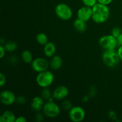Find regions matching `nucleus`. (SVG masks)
Returning <instances> with one entry per match:
<instances>
[{
	"label": "nucleus",
	"instance_id": "1",
	"mask_svg": "<svg viewBox=\"0 0 122 122\" xmlns=\"http://www.w3.org/2000/svg\"><path fill=\"white\" fill-rule=\"evenodd\" d=\"M92 19L97 23H103L107 21L110 17V11L108 6L99 2L92 7Z\"/></svg>",
	"mask_w": 122,
	"mask_h": 122
},
{
	"label": "nucleus",
	"instance_id": "2",
	"mask_svg": "<svg viewBox=\"0 0 122 122\" xmlns=\"http://www.w3.org/2000/svg\"><path fill=\"white\" fill-rule=\"evenodd\" d=\"M102 60L104 64L110 68L116 66L120 60L117 51L115 49L104 50L102 55Z\"/></svg>",
	"mask_w": 122,
	"mask_h": 122
},
{
	"label": "nucleus",
	"instance_id": "3",
	"mask_svg": "<svg viewBox=\"0 0 122 122\" xmlns=\"http://www.w3.org/2000/svg\"><path fill=\"white\" fill-rule=\"evenodd\" d=\"M54 76L51 71L46 70L42 72L38 73L36 77L37 84L41 88H48L53 83Z\"/></svg>",
	"mask_w": 122,
	"mask_h": 122
},
{
	"label": "nucleus",
	"instance_id": "4",
	"mask_svg": "<svg viewBox=\"0 0 122 122\" xmlns=\"http://www.w3.org/2000/svg\"><path fill=\"white\" fill-rule=\"evenodd\" d=\"M43 112L46 117L50 118H56L60 114L61 109L59 106L52 101V100L48 101L44 104Z\"/></svg>",
	"mask_w": 122,
	"mask_h": 122
},
{
	"label": "nucleus",
	"instance_id": "5",
	"mask_svg": "<svg viewBox=\"0 0 122 122\" xmlns=\"http://www.w3.org/2000/svg\"><path fill=\"white\" fill-rule=\"evenodd\" d=\"M99 45L104 50H114L118 45L117 38L110 35L102 36L99 39Z\"/></svg>",
	"mask_w": 122,
	"mask_h": 122
},
{
	"label": "nucleus",
	"instance_id": "6",
	"mask_svg": "<svg viewBox=\"0 0 122 122\" xmlns=\"http://www.w3.org/2000/svg\"><path fill=\"white\" fill-rule=\"evenodd\" d=\"M56 14L63 20H69L72 17L73 11L71 8L64 3H60L55 8Z\"/></svg>",
	"mask_w": 122,
	"mask_h": 122
},
{
	"label": "nucleus",
	"instance_id": "7",
	"mask_svg": "<svg viewBox=\"0 0 122 122\" xmlns=\"http://www.w3.org/2000/svg\"><path fill=\"white\" fill-rule=\"evenodd\" d=\"M86 113L85 110L80 106H75L69 110V117L73 122H81L84 120Z\"/></svg>",
	"mask_w": 122,
	"mask_h": 122
},
{
	"label": "nucleus",
	"instance_id": "8",
	"mask_svg": "<svg viewBox=\"0 0 122 122\" xmlns=\"http://www.w3.org/2000/svg\"><path fill=\"white\" fill-rule=\"evenodd\" d=\"M32 69L37 73L46 71L50 67V62L46 58L38 57L35 58L31 63Z\"/></svg>",
	"mask_w": 122,
	"mask_h": 122
},
{
	"label": "nucleus",
	"instance_id": "9",
	"mask_svg": "<svg viewBox=\"0 0 122 122\" xmlns=\"http://www.w3.org/2000/svg\"><path fill=\"white\" fill-rule=\"evenodd\" d=\"M16 97L14 93L9 90H4L1 92L0 101L5 106H11L15 102Z\"/></svg>",
	"mask_w": 122,
	"mask_h": 122
},
{
	"label": "nucleus",
	"instance_id": "10",
	"mask_svg": "<svg viewBox=\"0 0 122 122\" xmlns=\"http://www.w3.org/2000/svg\"><path fill=\"white\" fill-rule=\"evenodd\" d=\"M69 89L66 86L61 85L57 87L52 92V98L56 100H63L69 95Z\"/></svg>",
	"mask_w": 122,
	"mask_h": 122
},
{
	"label": "nucleus",
	"instance_id": "11",
	"mask_svg": "<svg viewBox=\"0 0 122 122\" xmlns=\"http://www.w3.org/2000/svg\"><path fill=\"white\" fill-rule=\"evenodd\" d=\"M77 15L79 19L88 21L92 17V8L84 5L78 10Z\"/></svg>",
	"mask_w": 122,
	"mask_h": 122
},
{
	"label": "nucleus",
	"instance_id": "12",
	"mask_svg": "<svg viewBox=\"0 0 122 122\" xmlns=\"http://www.w3.org/2000/svg\"><path fill=\"white\" fill-rule=\"evenodd\" d=\"M44 100L41 97H35L31 101L30 106L32 109L36 112H39L43 109Z\"/></svg>",
	"mask_w": 122,
	"mask_h": 122
},
{
	"label": "nucleus",
	"instance_id": "13",
	"mask_svg": "<svg viewBox=\"0 0 122 122\" xmlns=\"http://www.w3.org/2000/svg\"><path fill=\"white\" fill-rule=\"evenodd\" d=\"M63 65V60L60 56L54 55L51 57L50 61V67L54 70H57L60 69Z\"/></svg>",
	"mask_w": 122,
	"mask_h": 122
},
{
	"label": "nucleus",
	"instance_id": "14",
	"mask_svg": "<svg viewBox=\"0 0 122 122\" xmlns=\"http://www.w3.org/2000/svg\"><path fill=\"white\" fill-rule=\"evenodd\" d=\"M17 117L13 112L5 110L0 116V122H15Z\"/></svg>",
	"mask_w": 122,
	"mask_h": 122
},
{
	"label": "nucleus",
	"instance_id": "15",
	"mask_svg": "<svg viewBox=\"0 0 122 122\" xmlns=\"http://www.w3.org/2000/svg\"><path fill=\"white\" fill-rule=\"evenodd\" d=\"M56 46L54 43L51 42H48L46 44L44 45V54L47 57L51 58L56 54Z\"/></svg>",
	"mask_w": 122,
	"mask_h": 122
},
{
	"label": "nucleus",
	"instance_id": "16",
	"mask_svg": "<svg viewBox=\"0 0 122 122\" xmlns=\"http://www.w3.org/2000/svg\"><path fill=\"white\" fill-rule=\"evenodd\" d=\"M73 26L76 31L80 32V33H83L86 30V21H83V20L77 18L74 21Z\"/></svg>",
	"mask_w": 122,
	"mask_h": 122
},
{
	"label": "nucleus",
	"instance_id": "17",
	"mask_svg": "<svg viewBox=\"0 0 122 122\" xmlns=\"http://www.w3.org/2000/svg\"><path fill=\"white\" fill-rule=\"evenodd\" d=\"M21 58L22 60L26 63H31L33 60V56L31 52L29 50H24L21 52Z\"/></svg>",
	"mask_w": 122,
	"mask_h": 122
},
{
	"label": "nucleus",
	"instance_id": "18",
	"mask_svg": "<svg viewBox=\"0 0 122 122\" xmlns=\"http://www.w3.org/2000/svg\"><path fill=\"white\" fill-rule=\"evenodd\" d=\"M36 40L39 44L45 45L48 42V38L47 35L44 33H39L36 36Z\"/></svg>",
	"mask_w": 122,
	"mask_h": 122
},
{
	"label": "nucleus",
	"instance_id": "19",
	"mask_svg": "<svg viewBox=\"0 0 122 122\" xmlns=\"http://www.w3.org/2000/svg\"><path fill=\"white\" fill-rule=\"evenodd\" d=\"M4 46L7 52H13L17 48V44L14 41H8L4 44Z\"/></svg>",
	"mask_w": 122,
	"mask_h": 122
},
{
	"label": "nucleus",
	"instance_id": "20",
	"mask_svg": "<svg viewBox=\"0 0 122 122\" xmlns=\"http://www.w3.org/2000/svg\"><path fill=\"white\" fill-rule=\"evenodd\" d=\"M41 97L44 100H46V101H49V100L53 98H52V93L51 92L50 90L48 88H43L41 91Z\"/></svg>",
	"mask_w": 122,
	"mask_h": 122
},
{
	"label": "nucleus",
	"instance_id": "21",
	"mask_svg": "<svg viewBox=\"0 0 122 122\" xmlns=\"http://www.w3.org/2000/svg\"><path fill=\"white\" fill-rule=\"evenodd\" d=\"M61 108L64 110H70L72 108V104L71 102L69 100H64L62 102Z\"/></svg>",
	"mask_w": 122,
	"mask_h": 122
},
{
	"label": "nucleus",
	"instance_id": "22",
	"mask_svg": "<svg viewBox=\"0 0 122 122\" xmlns=\"http://www.w3.org/2000/svg\"><path fill=\"white\" fill-rule=\"evenodd\" d=\"M82 3L85 6L92 8L97 3H98L97 0H82Z\"/></svg>",
	"mask_w": 122,
	"mask_h": 122
},
{
	"label": "nucleus",
	"instance_id": "23",
	"mask_svg": "<svg viewBox=\"0 0 122 122\" xmlns=\"http://www.w3.org/2000/svg\"><path fill=\"white\" fill-rule=\"evenodd\" d=\"M122 33V30L119 27H113L112 30V35L114 36L115 38H117L119 35Z\"/></svg>",
	"mask_w": 122,
	"mask_h": 122
},
{
	"label": "nucleus",
	"instance_id": "24",
	"mask_svg": "<svg viewBox=\"0 0 122 122\" xmlns=\"http://www.w3.org/2000/svg\"><path fill=\"white\" fill-rule=\"evenodd\" d=\"M26 99L24 96L20 95V96H18L17 97H16L15 102H16L17 104L23 105L24 104L26 103Z\"/></svg>",
	"mask_w": 122,
	"mask_h": 122
},
{
	"label": "nucleus",
	"instance_id": "25",
	"mask_svg": "<svg viewBox=\"0 0 122 122\" xmlns=\"http://www.w3.org/2000/svg\"><path fill=\"white\" fill-rule=\"evenodd\" d=\"M6 83V77L2 73H0V86L2 87Z\"/></svg>",
	"mask_w": 122,
	"mask_h": 122
},
{
	"label": "nucleus",
	"instance_id": "26",
	"mask_svg": "<svg viewBox=\"0 0 122 122\" xmlns=\"http://www.w3.org/2000/svg\"><path fill=\"white\" fill-rule=\"evenodd\" d=\"M35 119L37 122H41L44 120V117L41 113H40L39 112H37L36 114L35 115Z\"/></svg>",
	"mask_w": 122,
	"mask_h": 122
},
{
	"label": "nucleus",
	"instance_id": "27",
	"mask_svg": "<svg viewBox=\"0 0 122 122\" xmlns=\"http://www.w3.org/2000/svg\"><path fill=\"white\" fill-rule=\"evenodd\" d=\"M6 50L5 49L4 45H1L0 46V58H2L5 56V54Z\"/></svg>",
	"mask_w": 122,
	"mask_h": 122
},
{
	"label": "nucleus",
	"instance_id": "28",
	"mask_svg": "<svg viewBox=\"0 0 122 122\" xmlns=\"http://www.w3.org/2000/svg\"><path fill=\"white\" fill-rule=\"evenodd\" d=\"M27 122V119H26V117L23 116H18L16 117L15 122Z\"/></svg>",
	"mask_w": 122,
	"mask_h": 122
},
{
	"label": "nucleus",
	"instance_id": "29",
	"mask_svg": "<svg viewBox=\"0 0 122 122\" xmlns=\"http://www.w3.org/2000/svg\"><path fill=\"white\" fill-rule=\"evenodd\" d=\"M98 2L100 4H102L106 5H108L112 3V2L113 1V0H97Z\"/></svg>",
	"mask_w": 122,
	"mask_h": 122
},
{
	"label": "nucleus",
	"instance_id": "30",
	"mask_svg": "<svg viewBox=\"0 0 122 122\" xmlns=\"http://www.w3.org/2000/svg\"><path fill=\"white\" fill-rule=\"evenodd\" d=\"M117 51L119 58H120V60L122 61V46H119V48L117 49Z\"/></svg>",
	"mask_w": 122,
	"mask_h": 122
},
{
	"label": "nucleus",
	"instance_id": "31",
	"mask_svg": "<svg viewBox=\"0 0 122 122\" xmlns=\"http://www.w3.org/2000/svg\"><path fill=\"white\" fill-rule=\"evenodd\" d=\"M117 44L119 46H122V32L121 34L117 38Z\"/></svg>",
	"mask_w": 122,
	"mask_h": 122
},
{
	"label": "nucleus",
	"instance_id": "32",
	"mask_svg": "<svg viewBox=\"0 0 122 122\" xmlns=\"http://www.w3.org/2000/svg\"><path fill=\"white\" fill-rule=\"evenodd\" d=\"M109 117L112 120H116V114L115 113V112L112 111V112H110L109 113Z\"/></svg>",
	"mask_w": 122,
	"mask_h": 122
}]
</instances>
